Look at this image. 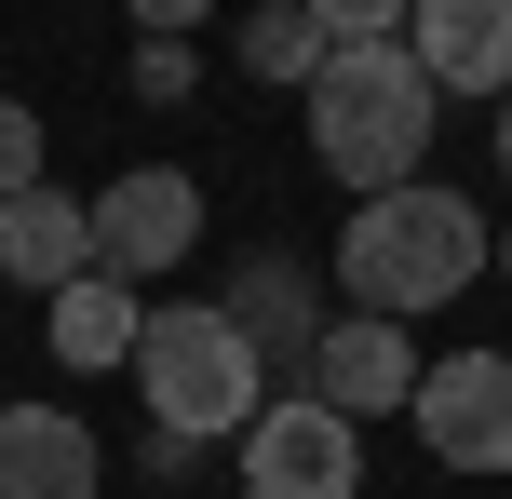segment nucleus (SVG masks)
Returning a JSON list of instances; mask_svg holds the SVG:
<instances>
[{"instance_id":"nucleus-1","label":"nucleus","mask_w":512,"mask_h":499,"mask_svg":"<svg viewBox=\"0 0 512 499\" xmlns=\"http://www.w3.org/2000/svg\"><path fill=\"white\" fill-rule=\"evenodd\" d=\"M432 81H418L405 41H324V68H310V149H324V176L351 189V203H378V189L432 176Z\"/></svg>"},{"instance_id":"nucleus-2","label":"nucleus","mask_w":512,"mask_h":499,"mask_svg":"<svg viewBox=\"0 0 512 499\" xmlns=\"http://www.w3.org/2000/svg\"><path fill=\"white\" fill-rule=\"evenodd\" d=\"M337 284H351V311L418 324V311H445L459 284H486V216H472L445 176H405V189H378V203H351Z\"/></svg>"},{"instance_id":"nucleus-3","label":"nucleus","mask_w":512,"mask_h":499,"mask_svg":"<svg viewBox=\"0 0 512 499\" xmlns=\"http://www.w3.org/2000/svg\"><path fill=\"white\" fill-rule=\"evenodd\" d=\"M135 392H149V432H176V446H216V432L243 446L256 405H270V365L216 297H162L149 338H135Z\"/></svg>"},{"instance_id":"nucleus-4","label":"nucleus","mask_w":512,"mask_h":499,"mask_svg":"<svg viewBox=\"0 0 512 499\" xmlns=\"http://www.w3.org/2000/svg\"><path fill=\"white\" fill-rule=\"evenodd\" d=\"M243 499H364V432L310 392H270L243 432Z\"/></svg>"},{"instance_id":"nucleus-5","label":"nucleus","mask_w":512,"mask_h":499,"mask_svg":"<svg viewBox=\"0 0 512 499\" xmlns=\"http://www.w3.org/2000/svg\"><path fill=\"white\" fill-rule=\"evenodd\" d=\"M81 216H95V270H108V284H162L176 257H203V189H189L176 162H135V176H108Z\"/></svg>"},{"instance_id":"nucleus-6","label":"nucleus","mask_w":512,"mask_h":499,"mask_svg":"<svg viewBox=\"0 0 512 499\" xmlns=\"http://www.w3.org/2000/svg\"><path fill=\"white\" fill-rule=\"evenodd\" d=\"M418 446L445 459V473H512V351H445V365H418Z\"/></svg>"},{"instance_id":"nucleus-7","label":"nucleus","mask_w":512,"mask_h":499,"mask_svg":"<svg viewBox=\"0 0 512 499\" xmlns=\"http://www.w3.org/2000/svg\"><path fill=\"white\" fill-rule=\"evenodd\" d=\"M297 392L337 405V419L364 432V419H391V405H418V338H405V324H378V311H351V324H324V338H310Z\"/></svg>"},{"instance_id":"nucleus-8","label":"nucleus","mask_w":512,"mask_h":499,"mask_svg":"<svg viewBox=\"0 0 512 499\" xmlns=\"http://www.w3.org/2000/svg\"><path fill=\"white\" fill-rule=\"evenodd\" d=\"M405 54L432 95H512V0H418L405 14Z\"/></svg>"},{"instance_id":"nucleus-9","label":"nucleus","mask_w":512,"mask_h":499,"mask_svg":"<svg viewBox=\"0 0 512 499\" xmlns=\"http://www.w3.org/2000/svg\"><path fill=\"white\" fill-rule=\"evenodd\" d=\"M108 459L68 405H0V499H95Z\"/></svg>"},{"instance_id":"nucleus-10","label":"nucleus","mask_w":512,"mask_h":499,"mask_svg":"<svg viewBox=\"0 0 512 499\" xmlns=\"http://www.w3.org/2000/svg\"><path fill=\"white\" fill-rule=\"evenodd\" d=\"M81 270H95V216H81L68 189H14V203H0V284L68 297Z\"/></svg>"},{"instance_id":"nucleus-11","label":"nucleus","mask_w":512,"mask_h":499,"mask_svg":"<svg viewBox=\"0 0 512 499\" xmlns=\"http://www.w3.org/2000/svg\"><path fill=\"white\" fill-rule=\"evenodd\" d=\"M216 311H230L243 338H256V365H283V378H297V365H310V338H324V311H310V284H297V257H243V270H230V297H216Z\"/></svg>"},{"instance_id":"nucleus-12","label":"nucleus","mask_w":512,"mask_h":499,"mask_svg":"<svg viewBox=\"0 0 512 499\" xmlns=\"http://www.w3.org/2000/svg\"><path fill=\"white\" fill-rule=\"evenodd\" d=\"M41 311H54V365H81V378L135 365V338H149V297L108 284V270H81V284H68V297H41Z\"/></svg>"},{"instance_id":"nucleus-13","label":"nucleus","mask_w":512,"mask_h":499,"mask_svg":"<svg viewBox=\"0 0 512 499\" xmlns=\"http://www.w3.org/2000/svg\"><path fill=\"white\" fill-rule=\"evenodd\" d=\"M243 68L310 95V68H324V27H310V0H256V14H243Z\"/></svg>"},{"instance_id":"nucleus-14","label":"nucleus","mask_w":512,"mask_h":499,"mask_svg":"<svg viewBox=\"0 0 512 499\" xmlns=\"http://www.w3.org/2000/svg\"><path fill=\"white\" fill-rule=\"evenodd\" d=\"M405 14H418V0H310L324 41H405Z\"/></svg>"},{"instance_id":"nucleus-15","label":"nucleus","mask_w":512,"mask_h":499,"mask_svg":"<svg viewBox=\"0 0 512 499\" xmlns=\"http://www.w3.org/2000/svg\"><path fill=\"white\" fill-rule=\"evenodd\" d=\"M14 189H41V108L0 95V203H14Z\"/></svg>"},{"instance_id":"nucleus-16","label":"nucleus","mask_w":512,"mask_h":499,"mask_svg":"<svg viewBox=\"0 0 512 499\" xmlns=\"http://www.w3.org/2000/svg\"><path fill=\"white\" fill-rule=\"evenodd\" d=\"M122 14H135V27H149V41H189V27H203V14H216V0H122Z\"/></svg>"},{"instance_id":"nucleus-17","label":"nucleus","mask_w":512,"mask_h":499,"mask_svg":"<svg viewBox=\"0 0 512 499\" xmlns=\"http://www.w3.org/2000/svg\"><path fill=\"white\" fill-rule=\"evenodd\" d=\"M135 95H189V41H149V54H135Z\"/></svg>"},{"instance_id":"nucleus-18","label":"nucleus","mask_w":512,"mask_h":499,"mask_svg":"<svg viewBox=\"0 0 512 499\" xmlns=\"http://www.w3.org/2000/svg\"><path fill=\"white\" fill-rule=\"evenodd\" d=\"M499 176H512V95H499Z\"/></svg>"},{"instance_id":"nucleus-19","label":"nucleus","mask_w":512,"mask_h":499,"mask_svg":"<svg viewBox=\"0 0 512 499\" xmlns=\"http://www.w3.org/2000/svg\"><path fill=\"white\" fill-rule=\"evenodd\" d=\"M486 270H512V230H499V243H486Z\"/></svg>"}]
</instances>
